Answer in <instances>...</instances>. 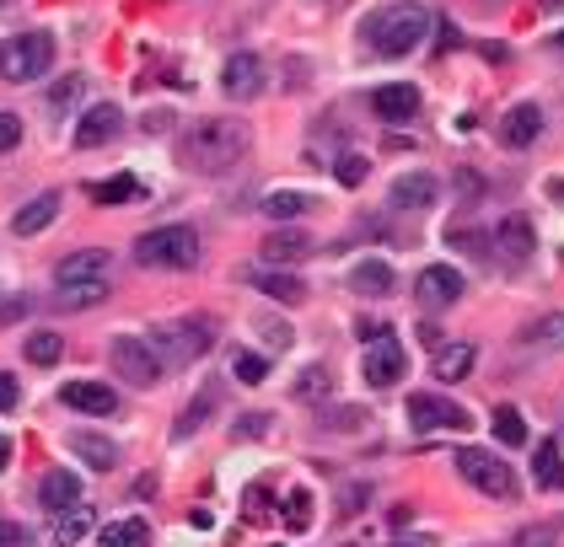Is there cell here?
<instances>
[{
  "label": "cell",
  "instance_id": "obj_15",
  "mask_svg": "<svg viewBox=\"0 0 564 547\" xmlns=\"http://www.w3.org/2000/svg\"><path fill=\"white\" fill-rule=\"evenodd\" d=\"M60 403L75 408V414H114V408H119V392L103 387V381H64Z\"/></svg>",
  "mask_w": 564,
  "mask_h": 547
},
{
  "label": "cell",
  "instance_id": "obj_43",
  "mask_svg": "<svg viewBox=\"0 0 564 547\" xmlns=\"http://www.w3.org/2000/svg\"><path fill=\"white\" fill-rule=\"evenodd\" d=\"M0 547H33L27 526H16V521H0Z\"/></svg>",
  "mask_w": 564,
  "mask_h": 547
},
{
  "label": "cell",
  "instance_id": "obj_48",
  "mask_svg": "<svg viewBox=\"0 0 564 547\" xmlns=\"http://www.w3.org/2000/svg\"><path fill=\"white\" fill-rule=\"evenodd\" d=\"M5 462H11V440L0 435V473H5Z\"/></svg>",
  "mask_w": 564,
  "mask_h": 547
},
{
  "label": "cell",
  "instance_id": "obj_8",
  "mask_svg": "<svg viewBox=\"0 0 564 547\" xmlns=\"http://www.w3.org/2000/svg\"><path fill=\"white\" fill-rule=\"evenodd\" d=\"M403 365H409V355H403V344L387 333V328H376V344L366 349V360H361V376H366V387H398L403 381Z\"/></svg>",
  "mask_w": 564,
  "mask_h": 547
},
{
  "label": "cell",
  "instance_id": "obj_14",
  "mask_svg": "<svg viewBox=\"0 0 564 547\" xmlns=\"http://www.w3.org/2000/svg\"><path fill=\"white\" fill-rule=\"evenodd\" d=\"M538 134H543V108H538V103H516V108L501 119V145L505 151H527Z\"/></svg>",
  "mask_w": 564,
  "mask_h": 547
},
{
  "label": "cell",
  "instance_id": "obj_34",
  "mask_svg": "<svg viewBox=\"0 0 564 547\" xmlns=\"http://www.w3.org/2000/svg\"><path fill=\"white\" fill-rule=\"evenodd\" d=\"M285 526H291V532H307V526H313V494H307V488H291V499H285Z\"/></svg>",
  "mask_w": 564,
  "mask_h": 547
},
{
  "label": "cell",
  "instance_id": "obj_30",
  "mask_svg": "<svg viewBox=\"0 0 564 547\" xmlns=\"http://www.w3.org/2000/svg\"><path fill=\"white\" fill-rule=\"evenodd\" d=\"M302 252H313V237H307V231H274V237L263 242V258H269V263H291V258H302Z\"/></svg>",
  "mask_w": 564,
  "mask_h": 547
},
{
  "label": "cell",
  "instance_id": "obj_3",
  "mask_svg": "<svg viewBox=\"0 0 564 547\" xmlns=\"http://www.w3.org/2000/svg\"><path fill=\"white\" fill-rule=\"evenodd\" d=\"M134 258L145 269H193L199 263V237L188 226H156L134 242Z\"/></svg>",
  "mask_w": 564,
  "mask_h": 547
},
{
  "label": "cell",
  "instance_id": "obj_21",
  "mask_svg": "<svg viewBox=\"0 0 564 547\" xmlns=\"http://www.w3.org/2000/svg\"><path fill=\"white\" fill-rule=\"evenodd\" d=\"M440 199V182L431 173H403V178L392 182V204L398 210H431Z\"/></svg>",
  "mask_w": 564,
  "mask_h": 547
},
{
  "label": "cell",
  "instance_id": "obj_10",
  "mask_svg": "<svg viewBox=\"0 0 564 547\" xmlns=\"http://www.w3.org/2000/svg\"><path fill=\"white\" fill-rule=\"evenodd\" d=\"M409 425L414 429H468V408H462V403H446L436 392H420V397H409Z\"/></svg>",
  "mask_w": 564,
  "mask_h": 547
},
{
  "label": "cell",
  "instance_id": "obj_25",
  "mask_svg": "<svg viewBox=\"0 0 564 547\" xmlns=\"http://www.w3.org/2000/svg\"><path fill=\"white\" fill-rule=\"evenodd\" d=\"M145 543H151V526H145L140 515L108 521V526H103V537H97V547H145Z\"/></svg>",
  "mask_w": 564,
  "mask_h": 547
},
{
  "label": "cell",
  "instance_id": "obj_12",
  "mask_svg": "<svg viewBox=\"0 0 564 547\" xmlns=\"http://www.w3.org/2000/svg\"><path fill=\"white\" fill-rule=\"evenodd\" d=\"M221 92L237 97V103L258 97L263 92V60L258 55H232V60L221 64Z\"/></svg>",
  "mask_w": 564,
  "mask_h": 547
},
{
  "label": "cell",
  "instance_id": "obj_28",
  "mask_svg": "<svg viewBox=\"0 0 564 547\" xmlns=\"http://www.w3.org/2000/svg\"><path fill=\"white\" fill-rule=\"evenodd\" d=\"M532 478H538V488H564V456H560L554 440L538 445V456H532Z\"/></svg>",
  "mask_w": 564,
  "mask_h": 547
},
{
  "label": "cell",
  "instance_id": "obj_23",
  "mask_svg": "<svg viewBox=\"0 0 564 547\" xmlns=\"http://www.w3.org/2000/svg\"><path fill=\"white\" fill-rule=\"evenodd\" d=\"M350 290H355V296H387V290H392V269H387L381 258L355 263V269H350Z\"/></svg>",
  "mask_w": 564,
  "mask_h": 547
},
{
  "label": "cell",
  "instance_id": "obj_9",
  "mask_svg": "<svg viewBox=\"0 0 564 547\" xmlns=\"http://www.w3.org/2000/svg\"><path fill=\"white\" fill-rule=\"evenodd\" d=\"M532 252H538V231H532V221H527V215H505L501 231H495V258H501L505 269H521Z\"/></svg>",
  "mask_w": 564,
  "mask_h": 547
},
{
  "label": "cell",
  "instance_id": "obj_29",
  "mask_svg": "<svg viewBox=\"0 0 564 547\" xmlns=\"http://www.w3.org/2000/svg\"><path fill=\"white\" fill-rule=\"evenodd\" d=\"M22 355L33 365H60L64 355V338L55 333V328H38V333H27V344H22Z\"/></svg>",
  "mask_w": 564,
  "mask_h": 547
},
{
  "label": "cell",
  "instance_id": "obj_49",
  "mask_svg": "<svg viewBox=\"0 0 564 547\" xmlns=\"http://www.w3.org/2000/svg\"><path fill=\"white\" fill-rule=\"evenodd\" d=\"M322 5H328V11H339V5H350V0H322Z\"/></svg>",
  "mask_w": 564,
  "mask_h": 547
},
{
  "label": "cell",
  "instance_id": "obj_40",
  "mask_svg": "<svg viewBox=\"0 0 564 547\" xmlns=\"http://www.w3.org/2000/svg\"><path fill=\"white\" fill-rule=\"evenodd\" d=\"M16 145H22V119H16V114H0V156L16 151Z\"/></svg>",
  "mask_w": 564,
  "mask_h": 547
},
{
  "label": "cell",
  "instance_id": "obj_39",
  "mask_svg": "<svg viewBox=\"0 0 564 547\" xmlns=\"http://www.w3.org/2000/svg\"><path fill=\"white\" fill-rule=\"evenodd\" d=\"M366 173H372V167H366V156H344V162H339V182H344V188H361Z\"/></svg>",
  "mask_w": 564,
  "mask_h": 547
},
{
  "label": "cell",
  "instance_id": "obj_27",
  "mask_svg": "<svg viewBox=\"0 0 564 547\" xmlns=\"http://www.w3.org/2000/svg\"><path fill=\"white\" fill-rule=\"evenodd\" d=\"M521 344H532V349H564V311H543V317L521 333Z\"/></svg>",
  "mask_w": 564,
  "mask_h": 547
},
{
  "label": "cell",
  "instance_id": "obj_4",
  "mask_svg": "<svg viewBox=\"0 0 564 547\" xmlns=\"http://www.w3.org/2000/svg\"><path fill=\"white\" fill-rule=\"evenodd\" d=\"M49 64H55V38H49V33H22V38H5V44H0V75H5L11 86L38 81Z\"/></svg>",
  "mask_w": 564,
  "mask_h": 547
},
{
  "label": "cell",
  "instance_id": "obj_47",
  "mask_svg": "<svg viewBox=\"0 0 564 547\" xmlns=\"http://www.w3.org/2000/svg\"><path fill=\"white\" fill-rule=\"evenodd\" d=\"M457 44H462V33L451 22H440V49H457Z\"/></svg>",
  "mask_w": 564,
  "mask_h": 547
},
{
  "label": "cell",
  "instance_id": "obj_26",
  "mask_svg": "<svg viewBox=\"0 0 564 547\" xmlns=\"http://www.w3.org/2000/svg\"><path fill=\"white\" fill-rule=\"evenodd\" d=\"M86 532H92V510H86V504L55 510V543H60V547H75Z\"/></svg>",
  "mask_w": 564,
  "mask_h": 547
},
{
  "label": "cell",
  "instance_id": "obj_38",
  "mask_svg": "<svg viewBox=\"0 0 564 547\" xmlns=\"http://www.w3.org/2000/svg\"><path fill=\"white\" fill-rule=\"evenodd\" d=\"M322 381H328V370H302V381H296V397H302V403H317V397H322Z\"/></svg>",
  "mask_w": 564,
  "mask_h": 547
},
{
  "label": "cell",
  "instance_id": "obj_19",
  "mask_svg": "<svg viewBox=\"0 0 564 547\" xmlns=\"http://www.w3.org/2000/svg\"><path fill=\"white\" fill-rule=\"evenodd\" d=\"M70 451H75L92 473H114V467H119V445L103 440V435H92V429H75V435H70Z\"/></svg>",
  "mask_w": 564,
  "mask_h": 547
},
{
  "label": "cell",
  "instance_id": "obj_20",
  "mask_svg": "<svg viewBox=\"0 0 564 547\" xmlns=\"http://www.w3.org/2000/svg\"><path fill=\"white\" fill-rule=\"evenodd\" d=\"M70 280H108V252L103 247H81V252L60 258L55 285H70Z\"/></svg>",
  "mask_w": 564,
  "mask_h": 547
},
{
  "label": "cell",
  "instance_id": "obj_44",
  "mask_svg": "<svg viewBox=\"0 0 564 547\" xmlns=\"http://www.w3.org/2000/svg\"><path fill=\"white\" fill-rule=\"evenodd\" d=\"M210 408H215V403H210V397H199V403H193V408H188L184 419H178V435H188V429L199 425V419H210Z\"/></svg>",
  "mask_w": 564,
  "mask_h": 547
},
{
  "label": "cell",
  "instance_id": "obj_6",
  "mask_svg": "<svg viewBox=\"0 0 564 547\" xmlns=\"http://www.w3.org/2000/svg\"><path fill=\"white\" fill-rule=\"evenodd\" d=\"M108 360H114V376L125 381V387H156L162 381V355L145 344V338H134V333H119L114 344H108Z\"/></svg>",
  "mask_w": 564,
  "mask_h": 547
},
{
  "label": "cell",
  "instance_id": "obj_11",
  "mask_svg": "<svg viewBox=\"0 0 564 547\" xmlns=\"http://www.w3.org/2000/svg\"><path fill=\"white\" fill-rule=\"evenodd\" d=\"M462 274L457 269H446V263H431V269H420V280H414V296L425 306H457L462 301Z\"/></svg>",
  "mask_w": 564,
  "mask_h": 547
},
{
  "label": "cell",
  "instance_id": "obj_16",
  "mask_svg": "<svg viewBox=\"0 0 564 547\" xmlns=\"http://www.w3.org/2000/svg\"><path fill=\"white\" fill-rule=\"evenodd\" d=\"M119 123H125V114H119L114 103H97V108H86L81 123H75V145H81V151H97V145H108V140L119 134Z\"/></svg>",
  "mask_w": 564,
  "mask_h": 547
},
{
  "label": "cell",
  "instance_id": "obj_33",
  "mask_svg": "<svg viewBox=\"0 0 564 547\" xmlns=\"http://www.w3.org/2000/svg\"><path fill=\"white\" fill-rule=\"evenodd\" d=\"M302 210H313L307 193H269V199H263V215H274V221H291V215H302Z\"/></svg>",
  "mask_w": 564,
  "mask_h": 547
},
{
  "label": "cell",
  "instance_id": "obj_36",
  "mask_svg": "<svg viewBox=\"0 0 564 547\" xmlns=\"http://www.w3.org/2000/svg\"><path fill=\"white\" fill-rule=\"evenodd\" d=\"M134 193H140V182L134 178H114V182H97V188H92L97 204H125V199H134Z\"/></svg>",
  "mask_w": 564,
  "mask_h": 547
},
{
  "label": "cell",
  "instance_id": "obj_41",
  "mask_svg": "<svg viewBox=\"0 0 564 547\" xmlns=\"http://www.w3.org/2000/svg\"><path fill=\"white\" fill-rule=\"evenodd\" d=\"M81 86H86V81H81V75H64L60 86H55V92H49V103H55V108H64V103H75V97H81Z\"/></svg>",
  "mask_w": 564,
  "mask_h": 547
},
{
  "label": "cell",
  "instance_id": "obj_18",
  "mask_svg": "<svg viewBox=\"0 0 564 547\" xmlns=\"http://www.w3.org/2000/svg\"><path fill=\"white\" fill-rule=\"evenodd\" d=\"M55 215H60V193H38L33 204H22V210L11 215V231H16V237H38V231L55 226Z\"/></svg>",
  "mask_w": 564,
  "mask_h": 547
},
{
  "label": "cell",
  "instance_id": "obj_42",
  "mask_svg": "<svg viewBox=\"0 0 564 547\" xmlns=\"http://www.w3.org/2000/svg\"><path fill=\"white\" fill-rule=\"evenodd\" d=\"M16 397H22L16 376H11V370H0V414H11V408H16Z\"/></svg>",
  "mask_w": 564,
  "mask_h": 547
},
{
  "label": "cell",
  "instance_id": "obj_32",
  "mask_svg": "<svg viewBox=\"0 0 564 547\" xmlns=\"http://www.w3.org/2000/svg\"><path fill=\"white\" fill-rule=\"evenodd\" d=\"M243 515H248L252 526L274 521V494H269L263 484H248V488H243Z\"/></svg>",
  "mask_w": 564,
  "mask_h": 547
},
{
  "label": "cell",
  "instance_id": "obj_17",
  "mask_svg": "<svg viewBox=\"0 0 564 547\" xmlns=\"http://www.w3.org/2000/svg\"><path fill=\"white\" fill-rule=\"evenodd\" d=\"M372 108L381 114L387 123H403L420 114V86H409V81H392V86H376L372 92Z\"/></svg>",
  "mask_w": 564,
  "mask_h": 547
},
{
  "label": "cell",
  "instance_id": "obj_45",
  "mask_svg": "<svg viewBox=\"0 0 564 547\" xmlns=\"http://www.w3.org/2000/svg\"><path fill=\"white\" fill-rule=\"evenodd\" d=\"M516 547H554V526H532V532H521Z\"/></svg>",
  "mask_w": 564,
  "mask_h": 547
},
{
  "label": "cell",
  "instance_id": "obj_13",
  "mask_svg": "<svg viewBox=\"0 0 564 547\" xmlns=\"http://www.w3.org/2000/svg\"><path fill=\"white\" fill-rule=\"evenodd\" d=\"M248 285L252 290H263V296H274V301H285V306L307 301V280L291 274V269H269V263H258V269H248Z\"/></svg>",
  "mask_w": 564,
  "mask_h": 547
},
{
  "label": "cell",
  "instance_id": "obj_37",
  "mask_svg": "<svg viewBox=\"0 0 564 547\" xmlns=\"http://www.w3.org/2000/svg\"><path fill=\"white\" fill-rule=\"evenodd\" d=\"M232 376L248 381V387H258V381L269 376V360H263V355H237V360H232Z\"/></svg>",
  "mask_w": 564,
  "mask_h": 547
},
{
  "label": "cell",
  "instance_id": "obj_46",
  "mask_svg": "<svg viewBox=\"0 0 564 547\" xmlns=\"http://www.w3.org/2000/svg\"><path fill=\"white\" fill-rule=\"evenodd\" d=\"M269 429V414H248V419H237V435H263Z\"/></svg>",
  "mask_w": 564,
  "mask_h": 547
},
{
  "label": "cell",
  "instance_id": "obj_31",
  "mask_svg": "<svg viewBox=\"0 0 564 547\" xmlns=\"http://www.w3.org/2000/svg\"><path fill=\"white\" fill-rule=\"evenodd\" d=\"M473 370V344H446L436 355V381H462Z\"/></svg>",
  "mask_w": 564,
  "mask_h": 547
},
{
  "label": "cell",
  "instance_id": "obj_24",
  "mask_svg": "<svg viewBox=\"0 0 564 547\" xmlns=\"http://www.w3.org/2000/svg\"><path fill=\"white\" fill-rule=\"evenodd\" d=\"M38 499H44V510H70V504H81V478L75 473H49L38 484Z\"/></svg>",
  "mask_w": 564,
  "mask_h": 547
},
{
  "label": "cell",
  "instance_id": "obj_7",
  "mask_svg": "<svg viewBox=\"0 0 564 547\" xmlns=\"http://www.w3.org/2000/svg\"><path fill=\"white\" fill-rule=\"evenodd\" d=\"M151 344H173V360H199L215 349V322L210 317H184L173 328H156Z\"/></svg>",
  "mask_w": 564,
  "mask_h": 547
},
{
  "label": "cell",
  "instance_id": "obj_50",
  "mask_svg": "<svg viewBox=\"0 0 564 547\" xmlns=\"http://www.w3.org/2000/svg\"><path fill=\"white\" fill-rule=\"evenodd\" d=\"M554 44H560V49H564V33H560V38H554Z\"/></svg>",
  "mask_w": 564,
  "mask_h": 547
},
{
  "label": "cell",
  "instance_id": "obj_51",
  "mask_svg": "<svg viewBox=\"0 0 564 547\" xmlns=\"http://www.w3.org/2000/svg\"><path fill=\"white\" fill-rule=\"evenodd\" d=\"M0 5H11V0H0Z\"/></svg>",
  "mask_w": 564,
  "mask_h": 547
},
{
  "label": "cell",
  "instance_id": "obj_22",
  "mask_svg": "<svg viewBox=\"0 0 564 547\" xmlns=\"http://www.w3.org/2000/svg\"><path fill=\"white\" fill-rule=\"evenodd\" d=\"M108 301V280H70V285H55V306L60 311H86V306Z\"/></svg>",
  "mask_w": 564,
  "mask_h": 547
},
{
  "label": "cell",
  "instance_id": "obj_35",
  "mask_svg": "<svg viewBox=\"0 0 564 547\" xmlns=\"http://www.w3.org/2000/svg\"><path fill=\"white\" fill-rule=\"evenodd\" d=\"M495 435H501L505 445H527V419L505 403V408H495Z\"/></svg>",
  "mask_w": 564,
  "mask_h": 547
},
{
  "label": "cell",
  "instance_id": "obj_1",
  "mask_svg": "<svg viewBox=\"0 0 564 547\" xmlns=\"http://www.w3.org/2000/svg\"><path fill=\"white\" fill-rule=\"evenodd\" d=\"M431 5L425 0H387V5H376L372 16L361 22V38H366V49L381 55V60H403V55H414L420 44H425V33H431Z\"/></svg>",
  "mask_w": 564,
  "mask_h": 547
},
{
  "label": "cell",
  "instance_id": "obj_5",
  "mask_svg": "<svg viewBox=\"0 0 564 547\" xmlns=\"http://www.w3.org/2000/svg\"><path fill=\"white\" fill-rule=\"evenodd\" d=\"M451 467L479 488V494H490V499H516V473L505 467L495 451H484V445H457Z\"/></svg>",
  "mask_w": 564,
  "mask_h": 547
},
{
  "label": "cell",
  "instance_id": "obj_2",
  "mask_svg": "<svg viewBox=\"0 0 564 547\" xmlns=\"http://www.w3.org/2000/svg\"><path fill=\"white\" fill-rule=\"evenodd\" d=\"M248 123L237 119H204L193 123L184 134V145H178V156H184L188 173H204V178H221V173H232L243 156H248Z\"/></svg>",
  "mask_w": 564,
  "mask_h": 547
}]
</instances>
